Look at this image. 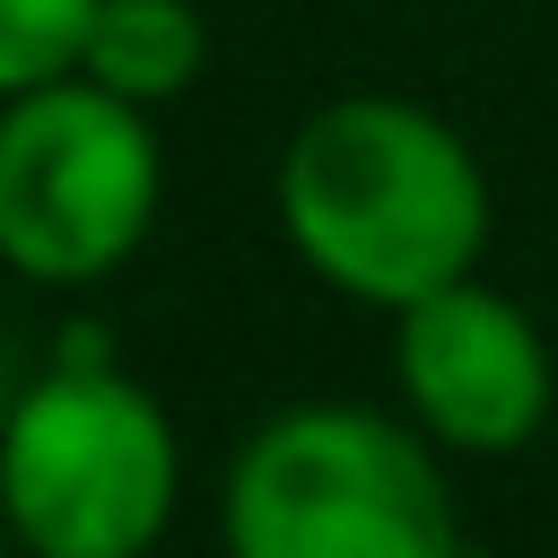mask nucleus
Returning a JSON list of instances; mask_svg holds the SVG:
<instances>
[{"instance_id":"nucleus-1","label":"nucleus","mask_w":558,"mask_h":558,"mask_svg":"<svg viewBox=\"0 0 558 558\" xmlns=\"http://www.w3.org/2000/svg\"><path fill=\"white\" fill-rule=\"evenodd\" d=\"M279 227L323 288L401 314L480 270L488 174L445 113L410 96H331L279 148Z\"/></svg>"},{"instance_id":"nucleus-2","label":"nucleus","mask_w":558,"mask_h":558,"mask_svg":"<svg viewBox=\"0 0 558 558\" xmlns=\"http://www.w3.org/2000/svg\"><path fill=\"white\" fill-rule=\"evenodd\" d=\"M183 453L140 375H122L96 331L61 340L0 418V514L35 558H131L174 523Z\"/></svg>"},{"instance_id":"nucleus-3","label":"nucleus","mask_w":558,"mask_h":558,"mask_svg":"<svg viewBox=\"0 0 558 558\" xmlns=\"http://www.w3.org/2000/svg\"><path fill=\"white\" fill-rule=\"evenodd\" d=\"M427 445V427L357 401L262 418L227 471L235 558H453L462 523Z\"/></svg>"},{"instance_id":"nucleus-4","label":"nucleus","mask_w":558,"mask_h":558,"mask_svg":"<svg viewBox=\"0 0 558 558\" xmlns=\"http://www.w3.org/2000/svg\"><path fill=\"white\" fill-rule=\"evenodd\" d=\"M166 157L148 105L87 70L0 96V262L35 288H87L122 270L157 227Z\"/></svg>"},{"instance_id":"nucleus-5","label":"nucleus","mask_w":558,"mask_h":558,"mask_svg":"<svg viewBox=\"0 0 558 558\" xmlns=\"http://www.w3.org/2000/svg\"><path fill=\"white\" fill-rule=\"evenodd\" d=\"M392 323H401L392 331L401 401L436 445H453V453H523L549 427V401H558L549 340L480 270L436 288V296H418V305H401Z\"/></svg>"},{"instance_id":"nucleus-6","label":"nucleus","mask_w":558,"mask_h":558,"mask_svg":"<svg viewBox=\"0 0 558 558\" xmlns=\"http://www.w3.org/2000/svg\"><path fill=\"white\" fill-rule=\"evenodd\" d=\"M78 70L131 105H166L209 70V17L192 0H96Z\"/></svg>"},{"instance_id":"nucleus-7","label":"nucleus","mask_w":558,"mask_h":558,"mask_svg":"<svg viewBox=\"0 0 558 558\" xmlns=\"http://www.w3.org/2000/svg\"><path fill=\"white\" fill-rule=\"evenodd\" d=\"M87 17L96 0H0V96L70 78L87 52Z\"/></svg>"}]
</instances>
